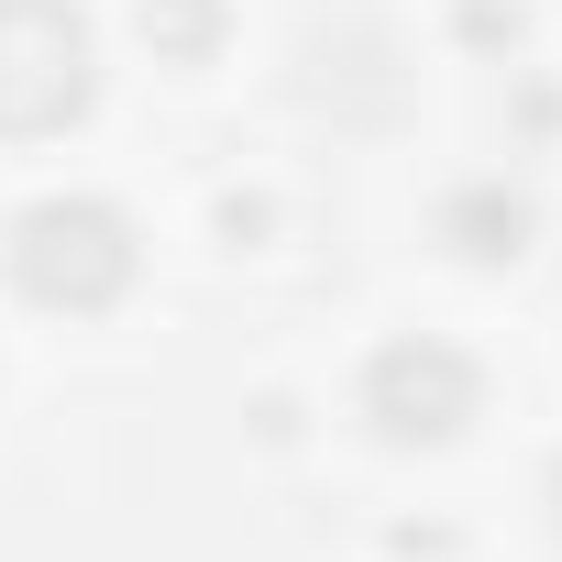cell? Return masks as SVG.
<instances>
[{
	"label": "cell",
	"mask_w": 562,
	"mask_h": 562,
	"mask_svg": "<svg viewBox=\"0 0 562 562\" xmlns=\"http://www.w3.org/2000/svg\"><path fill=\"white\" fill-rule=\"evenodd\" d=\"M100 100V45L67 0H0V133H67Z\"/></svg>",
	"instance_id": "2"
},
{
	"label": "cell",
	"mask_w": 562,
	"mask_h": 562,
	"mask_svg": "<svg viewBox=\"0 0 562 562\" xmlns=\"http://www.w3.org/2000/svg\"><path fill=\"white\" fill-rule=\"evenodd\" d=\"M144 34H166V45H199V34H210V0H177V12H144Z\"/></svg>",
	"instance_id": "5"
},
{
	"label": "cell",
	"mask_w": 562,
	"mask_h": 562,
	"mask_svg": "<svg viewBox=\"0 0 562 562\" xmlns=\"http://www.w3.org/2000/svg\"><path fill=\"white\" fill-rule=\"evenodd\" d=\"M551 507H562V463H551Z\"/></svg>",
	"instance_id": "6"
},
{
	"label": "cell",
	"mask_w": 562,
	"mask_h": 562,
	"mask_svg": "<svg viewBox=\"0 0 562 562\" xmlns=\"http://www.w3.org/2000/svg\"><path fill=\"white\" fill-rule=\"evenodd\" d=\"M441 232L474 254V265H496V254H518V232H529V210L507 199V188H463L452 210H441Z\"/></svg>",
	"instance_id": "4"
},
{
	"label": "cell",
	"mask_w": 562,
	"mask_h": 562,
	"mask_svg": "<svg viewBox=\"0 0 562 562\" xmlns=\"http://www.w3.org/2000/svg\"><path fill=\"white\" fill-rule=\"evenodd\" d=\"M474 397H485V375H474L452 342H386V353L364 364V419H375L386 441H452V430L474 419Z\"/></svg>",
	"instance_id": "3"
},
{
	"label": "cell",
	"mask_w": 562,
	"mask_h": 562,
	"mask_svg": "<svg viewBox=\"0 0 562 562\" xmlns=\"http://www.w3.org/2000/svg\"><path fill=\"white\" fill-rule=\"evenodd\" d=\"M133 221L111 210V199H34L23 221H12V288L34 299V310H67V321H89V310H111L122 288H133Z\"/></svg>",
	"instance_id": "1"
}]
</instances>
